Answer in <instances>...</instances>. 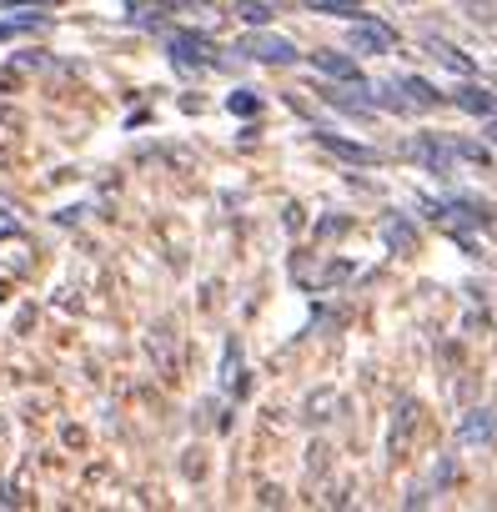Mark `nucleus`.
<instances>
[{
    "instance_id": "1",
    "label": "nucleus",
    "mask_w": 497,
    "mask_h": 512,
    "mask_svg": "<svg viewBox=\"0 0 497 512\" xmlns=\"http://www.w3.org/2000/svg\"><path fill=\"white\" fill-rule=\"evenodd\" d=\"M236 56H246V61H262V66H292L302 51L287 41V36H272L267 26H257L252 36H241V46H236Z\"/></svg>"
},
{
    "instance_id": "2",
    "label": "nucleus",
    "mask_w": 497,
    "mask_h": 512,
    "mask_svg": "<svg viewBox=\"0 0 497 512\" xmlns=\"http://www.w3.org/2000/svg\"><path fill=\"white\" fill-rule=\"evenodd\" d=\"M347 46L352 51H362V56H387L392 46H397V36H392V26H382V21H352V31H347Z\"/></svg>"
},
{
    "instance_id": "3",
    "label": "nucleus",
    "mask_w": 497,
    "mask_h": 512,
    "mask_svg": "<svg viewBox=\"0 0 497 512\" xmlns=\"http://www.w3.org/2000/svg\"><path fill=\"white\" fill-rule=\"evenodd\" d=\"M417 417H422L417 397H402V402H397V412H392V427H387V457H402V452H407V437H412Z\"/></svg>"
},
{
    "instance_id": "4",
    "label": "nucleus",
    "mask_w": 497,
    "mask_h": 512,
    "mask_svg": "<svg viewBox=\"0 0 497 512\" xmlns=\"http://www.w3.org/2000/svg\"><path fill=\"white\" fill-rule=\"evenodd\" d=\"M312 136H317V146H322L327 156H337V161H352V166H372V161H377V151H372V146L347 141V136H337V131H312Z\"/></svg>"
},
{
    "instance_id": "5",
    "label": "nucleus",
    "mask_w": 497,
    "mask_h": 512,
    "mask_svg": "<svg viewBox=\"0 0 497 512\" xmlns=\"http://www.w3.org/2000/svg\"><path fill=\"white\" fill-rule=\"evenodd\" d=\"M342 407H347V402H342L337 387H317V392H307V402H302V422H307V427H327Z\"/></svg>"
},
{
    "instance_id": "6",
    "label": "nucleus",
    "mask_w": 497,
    "mask_h": 512,
    "mask_svg": "<svg viewBox=\"0 0 497 512\" xmlns=\"http://www.w3.org/2000/svg\"><path fill=\"white\" fill-rule=\"evenodd\" d=\"M171 61H181V66H211V61H216V51H211V41H206V36L176 31V36H171Z\"/></svg>"
},
{
    "instance_id": "7",
    "label": "nucleus",
    "mask_w": 497,
    "mask_h": 512,
    "mask_svg": "<svg viewBox=\"0 0 497 512\" xmlns=\"http://www.w3.org/2000/svg\"><path fill=\"white\" fill-rule=\"evenodd\" d=\"M307 61H312V66H317L322 76H332V81H342V86H367L352 56H337V51H312Z\"/></svg>"
},
{
    "instance_id": "8",
    "label": "nucleus",
    "mask_w": 497,
    "mask_h": 512,
    "mask_svg": "<svg viewBox=\"0 0 497 512\" xmlns=\"http://www.w3.org/2000/svg\"><path fill=\"white\" fill-rule=\"evenodd\" d=\"M452 101L467 111V116H497V91H487V86H477L472 76H462V86L452 91Z\"/></svg>"
},
{
    "instance_id": "9",
    "label": "nucleus",
    "mask_w": 497,
    "mask_h": 512,
    "mask_svg": "<svg viewBox=\"0 0 497 512\" xmlns=\"http://www.w3.org/2000/svg\"><path fill=\"white\" fill-rule=\"evenodd\" d=\"M497 437V412H467L457 422V442L462 447H477V442H492Z\"/></svg>"
},
{
    "instance_id": "10",
    "label": "nucleus",
    "mask_w": 497,
    "mask_h": 512,
    "mask_svg": "<svg viewBox=\"0 0 497 512\" xmlns=\"http://www.w3.org/2000/svg\"><path fill=\"white\" fill-rule=\"evenodd\" d=\"M427 51L447 66V71H457V76H477V66H472V56L467 51H457L452 41H442V36H427Z\"/></svg>"
},
{
    "instance_id": "11",
    "label": "nucleus",
    "mask_w": 497,
    "mask_h": 512,
    "mask_svg": "<svg viewBox=\"0 0 497 512\" xmlns=\"http://www.w3.org/2000/svg\"><path fill=\"white\" fill-rule=\"evenodd\" d=\"M397 91H407V96H412V106H422V111L442 101V96H437V91H432L422 76H402V81H397Z\"/></svg>"
},
{
    "instance_id": "12",
    "label": "nucleus",
    "mask_w": 497,
    "mask_h": 512,
    "mask_svg": "<svg viewBox=\"0 0 497 512\" xmlns=\"http://www.w3.org/2000/svg\"><path fill=\"white\" fill-rule=\"evenodd\" d=\"M307 6H312L317 16H347V21H357L362 0H307Z\"/></svg>"
},
{
    "instance_id": "13",
    "label": "nucleus",
    "mask_w": 497,
    "mask_h": 512,
    "mask_svg": "<svg viewBox=\"0 0 497 512\" xmlns=\"http://www.w3.org/2000/svg\"><path fill=\"white\" fill-rule=\"evenodd\" d=\"M236 16L246 26H267L272 21V6H267V0H236Z\"/></svg>"
},
{
    "instance_id": "14",
    "label": "nucleus",
    "mask_w": 497,
    "mask_h": 512,
    "mask_svg": "<svg viewBox=\"0 0 497 512\" xmlns=\"http://www.w3.org/2000/svg\"><path fill=\"white\" fill-rule=\"evenodd\" d=\"M226 111H236V116H257V111H262V96H257V91H231Z\"/></svg>"
},
{
    "instance_id": "15",
    "label": "nucleus",
    "mask_w": 497,
    "mask_h": 512,
    "mask_svg": "<svg viewBox=\"0 0 497 512\" xmlns=\"http://www.w3.org/2000/svg\"><path fill=\"white\" fill-rule=\"evenodd\" d=\"M257 502H262V507H282V502H287V492H282V487H272V482H267V487H262V492H257Z\"/></svg>"
},
{
    "instance_id": "16",
    "label": "nucleus",
    "mask_w": 497,
    "mask_h": 512,
    "mask_svg": "<svg viewBox=\"0 0 497 512\" xmlns=\"http://www.w3.org/2000/svg\"><path fill=\"white\" fill-rule=\"evenodd\" d=\"M462 6H472V11H482V6H492V0H462Z\"/></svg>"
},
{
    "instance_id": "17",
    "label": "nucleus",
    "mask_w": 497,
    "mask_h": 512,
    "mask_svg": "<svg viewBox=\"0 0 497 512\" xmlns=\"http://www.w3.org/2000/svg\"><path fill=\"white\" fill-rule=\"evenodd\" d=\"M21 6H56V0H21Z\"/></svg>"
},
{
    "instance_id": "18",
    "label": "nucleus",
    "mask_w": 497,
    "mask_h": 512,
    "mask_svg": "<svg viewBox=\"0 0 497 512\" xmlns=\"http://www.w3.org/2000/svg\"><path fill=\"white\" fill-rule=\"evenodd\" d=\"M487 136H492V141H497V121H492V131H487Z\"/></svg>"
}]
</instances>
